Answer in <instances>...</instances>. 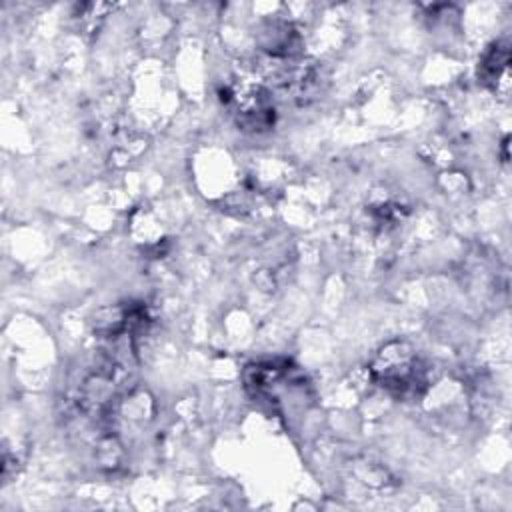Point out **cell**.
<instances>
[{
	"label": "cell",
	"instance_id": "3957f363",
	"mask_svg": "<svg viewBox=\"0 0 512 512\" xmlns=\"http://www.w3.org/2000/svg\"><path fill=\"white\" fill-rule=\"evenodd\" d=\"M508 64H510V50L506 44L498 42L484 54L478 68V76L492 90H500V82H504L508 88Z\"/></svg>",
	"mask_w": 512,
	"mask_h": 512
},
{
	"label": "cell",
	"instance_id": "6da1fadb",
	"mask_svg": "<svg viewBox=\"0 0 512 512\" xmlns=\"http://www.w3.org/2000/svg\"><path fill=\"white\" fill-rule=\"evenodd\" d=\"M372 378L398 398H416L428 386V364L404 340L386 344L372 362Z\"/></svg>",
	"mask_w": 512,
	"mask_h": 512
},
{
	"label": "cell",
	"instance_id": "7a4b0ae2",
	"mask_svg": "<svg viewBox=\"0 0 512 512\" xmlns=\"http://www.w3.org/2000/svg\"><path fill=\"white\" fill-rule=\"evenodd\" d=\"M224 102H234V114H236V122L242 130L246 132H264L268 128H272L274 124V106L270 100V94L260 88V86H252L242 90L240 94L234 92L226 98H222Z\"/></svg>",
	"mask_w": 512,
	"mask_h": 512
}]
</instances>
